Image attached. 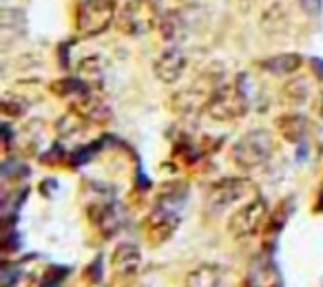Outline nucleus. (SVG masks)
I'll return each instance as SVG.
<instances>
[{"label":"nucleus","mask_w":323,"mask_h":287,"mask_svg":"<svg viewBox=\"0 0 323 287\" xmlns=\"http://www.w3.org/2000/svg\"><path fill=\"white\" fill-rule=\"evenodd\" d=\"M275 148H277V142L273 132L263 128H255L237 139V144L232 146V159L244 170H257V168L266 166L273 159Z\"/></svg>","instance_id":"obj_1"},{"label":"nucleus","mask_w":323,"mask_h":287,"mask_svg":"<svg viewBox=\"0 0 323 287\" xmlns=\"http://www.w3.org/2000/svg\"><path fill=\"white\" fill-rule=\"evenodd\" d=\"M159 11L153 0H127L117 16V27L127 35L139 38L151 33L159 25Z\"/></svg>","instance_id":"obj_2"},{"label":"nucleus","mask_w":323,"mask_h":287,"mask_svg":"<svg viewBox=\"0 0 323 287\" xmlns=\"http://www.w3.org/2000/svg\"><path fill=\"white\" fill-rule=\"evenodd\" d=\"M208 115L217 122H232V120H239L244 113H248V100L244 98V93L239 91L237 82L235 84H219L215 86V91L210 93V100H208Z\"/></svg>","instance_id":"obj_3"},{"label":"nucleus","mask_w":323,"mask_h":287,"mask_svg":"<svg viewBox=\"0 0 323 287\" xmlns=\"http://www.w3.org/2000/svg\"><path fill=\"white\" fill-rule=\"evenodd\" d=\"M113 20H117L113 0H82L78 7V33L84 38L104 33Z\"/></svg>","instance_id":"obj_4"},{"label":"nucleus","mask_w":323,"mask_h":287,"mask_svg":"<svg viewBox=\"0 0 323 287\" xmlns=\"http://www.w3.org/2000/svg\"><path fill=\"white\" fill-rule=\"evenodd\" d=\"M268 215V205L263 199L255 197L248 203H244L239 210L232 212V217L228 219V232L235 239H246L259 230L263 219Z\"/></svg>","instance_id":"obj_5"},{"label":"nucleus","mask_w":323,"mask_h":287,"mask_svg":"<svg viewBox=\"0 0 323 287\" xmlns=\"http://www.w3.org/2000/svg\"><path fill=\"white\" fill-rule=\"evenodd\" d=\"M248 190H250V183L246 179H237V177L217 181L206 197V210L222 215L224 210L232 208L235 203H239L244 197H248Z\"/></svg>","instance_id":"obj_6"},{"label":"nucleus","mask_w":323,"mask_h":287,"mask_svg":"<svg viewBox=\"0 0 323 287\" xmlns=\"http://www.w3.org/2000/svg\"><path fill=\"white\" fill-rule=\"evenodd\" d=\"M186 71V55L180 47H168L166 51H162L159 58L153 62V73L155 78L162 80L164 84H173L184 75Z\"/></svg>","instance_id":"obj_7"},{"label":"nucleus","mask_w":323,"mask_h":287,"mask_svg":"<svg viewBox=\"0 0 323 287\" xmlns=\"http://www.w3.org/2000/svg\"><path fill=\"white\" fill-rule=\"evenodd\" d=\"M139 265H142V252L135 243H120L115 250H113V256H111V267H113V274L117 278H131L137 274Z\"/></svg>","instance_id":"obj_8"},{"label":"nucleus","mask_w":323,"mask_h":287,"mask_svg":"<svg viewBox=\"0 0 323 287\" xmlns=\"http://www.w3.org/2000/svg\"><path fill=\"white\" fill-rule=\"evenodd\" d=\"M184 287H228V272L217 263H202L186 274Z\"/></svg>","instance_id":"obj_9"},{"label":"nucleus","mask_w":323,"mask_h":287,"mask_svg":"<svg viewBox=\"0 0 323 287\" xmlns=\"http://www.w3.org/2000/svg\"><path fill=\"white\" fill-rule=\"evenodd\" d=\"M301 64H303V58L299 53H279L263 60L261 69L268 71L270 75H292V73L301 69Z\"/></svg>","instance_id":"obj_10"},{"label":"nucleus","mask_w":323,"mask_h":287,"mask_svg":"<svg viewBox=\"0 0 323 287\" xmlns=\"http://www.w3.org/2000/svg\"><path fill=\"white\" fill-rule=\"evenodd\" d=\"M279 128H281V135L288 139V142L297 144L308 135L310 122H308V117H303V115H285L279 120Z\"/></svg>","instance_id":"obj_11"},{"label":"nucleus","mask_w":323,"mask_h":287,"mask_svg":"<svg viewBox=\"0 0 323 287\" xmlns=\"http://www.w3.org/2000/svg\"><path fill=\"white\" fill-rule=\"evenodd\" d=\"M76 106H78L76 110L82 115V120L93 122V124H102V122H106L109 117H111L109 106L104 104V102H100L95 98H89V95H82V102H78Z\"/></svg>","instance_id":"obj_12"},{"label":"nucleus","mask_w":323,"mask_h":287,"mask_svg":"<svg viewBox=\"0 0 323 287\" xmlns=\"http://www.w3.org/2000/svg\"><path fill=\"white\" fill-rule=\"evenodd\" d=\"M51 91L58 95H89V84L78 78H64L51 84Z\"/></svg>","instance_id":"obj_13"},{"label":"nucleus","mask_w":323,"mask_h":287,"mask_svg":"<svg viewBox=\"0 0 323 287\" xmlns=\"http://www.w3.org/2000/svg\"><path fill=\"white\" fill-rule=\"evenodd\" d=\"M283 93H285V98H290L292 102H303L308 98V93H310V84H308V80H303V78L290 80V82L283 86Z\"/></svg>","instance_id":"obj_14"},{"label":"nucleus","mask_w":323,"mask_h":287,"mask_svg":"<svg viewBox=\"0 0 323 287\" xmlns=\"http://www.w3.org/2000/svg\"><path fill=\"white\" fill-rule=\"evenodd\" d=\"M20 278V270L18 265H11V263H5L3 270H0V285L3 287H13Z\"/></svg>","instance_id":"obj_15"},{"label":"nucleus","mask_w":323,"mask_h":287,"mask_svg":"<svg viewBox=\"0 0 323 287\" xmlns=\"http://www.w3.org/2000/svg\"><path fill=\"white\" fill-rule=\"evenodd\" d=\"M3 110H5V113L7 115H16V117H20V115H23L25 113V110H27V104H25V102L23 100H9V98H5V102H3Z\"/></svg>","instance_id":"obj_16"},{"label":"nucleus","mask_w":323,"mask_h":287,"mask_svg":"<svg viewBox=\"0 0 323 287\" xmlns=\"http://www.w3.org/2000/svg\"><path fill=\"white\" fill-rule=\"evenodd\" d=\"M299 5L303 7V11L310 13V16H317L321 11V0H299Z\"/></svg>","instance_id":"obj_17"},{"label":"nucleus","mask_w":323,"mask_h":287,"mask_svg":"<svg viewBox=\"0 0 323 287\" xmlns=\"http://www.w3.org/2000/svg\"><path fill=\"white\" fill-rule=\"evenodd\" d=\"M312 66H314V73H317V75L323 80V60H319V58H314V60H312Z\"/></svg>","instance_id":"obj_18"},{"label":"nucleus","mask_w":323,"mask_h":287,"mask_svg":"<svg viewBox=\"0 0 323 287\" xmlns=\"http://www.w3.org/2000/svg\"><path fill=\"white\" fill-rule=\"evenodd\" d=\"M124 287H149V285H144V283H127Z\"/></svg>","instance_id":"obj_19"},{"label":"nucleus","mask_w":323,"mask_h":287,"mask_svg":"<svg viewBox=\"0 0 323 287\" xmlns=\"http://www.w3.org/2000/svg\"><path fill=\"white\" fill-rule=\"evenodd\" d=\"M319 113H321V117H323V100H321V106H319Z\"/></svg>","instance_id":"obj_20"}]
</instances>
